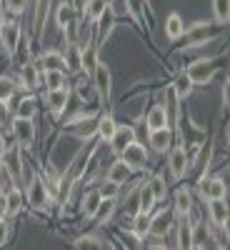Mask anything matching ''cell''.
Wrapping results in <instances>:
<instances>
[{
  "mask_svg": "<svg viewBox=\"0 0 230 250\" xmlns=\"http://www.w3.org/2000/svg\"><path fill=\"white\" fill-rule=\"evenodd\" d=\"M0 165L5 168V173L13 178V183L20 188V183L25 180V163H23V150L18 148V145H13V148H8L3 153V158H0Z\"/></svg>",
  "mask_w": 230,
  "mask_h": 250,
  "instance_id": "obj_1",
  "label": "cell"
},
{
  "mask_svg": "<svg viewBox=\"0 0 230 250\" xmlns=\"http://www.w3.org/2000/svg\"><path fill=\"white\" fill-rule=\"evenodd\" d=\"M20 38H23V28H20L18 20H5L3 25H0V48L3 53L13 60L18 48H20Z\"/></svg>",
  "mask_w": 230,
  "mask_h": 250,
  "instance_id": "obj_2",
  "label": "cell"
},
{
  "mask_svg": "<svg viewBox=\"0 0 230 250\" xmlns=\"http://www.w3.org/2000/svg\"><path fill=\"white\" fill-rule=\"evenodd\" d=\"M90 83H93V90L98 95V100L105 105L110 100V93H113V75H110V68L105 62H98L95 70L90 73Z\"/></svg>",
  "mask_w": 230,
  "mask_h": 250,
  "instance_id": "obj_3",
  "label": "cell"
},
{
  "mask_svg": "<svg viewBox=\"0 0 230 250\" xmlns=\"http://www.w3.org/2000/svg\"><path fill=\"white\" fill-rule=\"evenodd\" d=\"M218 73V65H215V58H203V60H195L193 65H188L185 75L190 78L193 85H208Z\"/></svg>",
  "mask_w": 230,
  "mask_h": 250,
  "instance_id": "obj_4",
  "label": "cell"
},
{
  "mask_svg": "<svg viewBox=\"0 0 230 250\" xmlns=\"http://www.w3.org/2000/svg\"><path fill=\"white\" fill-rule=\"evenodd\" d=\"M10 133H13V138H15V145L20 150H28V148H33V143H35V123L33 120H28V118H13V123H10Z\"/></svg>",
  "mask_w": 230,
  "mask_h": 250,
  "instance_id": "obj_5",
  "label": "cell"
},
{
  "mask_svg": "<svg viewBox=\"0 0 230 250\" xmlns=\"http://www.w3.org/2000/svg\"><path fill=\"white\" fill-rule=\"evenodd\" d=\"M220 35V30H213V23H195L193 28L185 30V48H200V45H208Z\"/></svg>",
  "mask_w": 230,
  "mask_h": 250,
  "instance_id": "obj_6",
  "label": "cell"
},
{
  "mask_svg": "<svg viewBox=\"0 0 230 250\" xmlns=\"http://www.w3.org/2000/svg\"><path fill=\"white\" fill-rule=\"evenodd\" d=\"M80 23V15L75 13V8L70 3H63L55 10V25L60 28V33H68V43H75V28Z\"/></svg>",
  "mask_w": 230,
  "mask_h": 250,
  "instance_id": "obj_7",
  "label": "cell"
},
{
  "mask_svg": "<svg viewBox=\"0 0 230 250\" xmlns=\"http://www.w3.org/2000/svg\"><path fill=\"white\" fill-rule=\"evenodd\" d=\"M28 205H33L35 210H48V205H50L48 185L38 173L30 175V183H28Z\"/></svg>",
  "mask_w": 230,
  "mask_h": 250,
  "instance_id": "obj_8",
  "label": "cell"
},
{
  "mask_svg": "<svg viewBox=\"0 0 230 250\" xmlns=\"http://www.w3.org/2000/svg\"><path fill=\"white\" fill-rule=\"evenodd\" d=\"M168 168L173 180H183L188 168H190V158H188V148L185 145H173L168 150Z\"/></svg>",
  "mask_w": 230,
  "mask_h": 250,
  "instance_id": "obj_9",
  "label": "cell"
},
{
  "mask_svg": "<svg viewBox=\"0 0 230 250\" xmlns=\"http://www.w3.org/2000/svg\"><path fill=\"white\" fill-rule=\"evenodd\" d=\"M120 160L128 165L130 170H145V165H148V148L135 140L125 150H120Z\"/></svg>",
  "mask_w": 230,
  "mask_h": 250,
  "instance_id": "obj_10",
  "label": "cell"
},
{
  "mask_svg": "<svg viewBox=\"0 0 230 250\" xmlns=\"http://www.w3.org/2000/svg\"><path fill=\"white\" fill-rule=\"evenodd\" d=\"M198 190L203 200H223L228 195V185L220 175H213V178H200Z\"/></svg>",
  "mask_w": 230,
  "mask_h": 250,
  "instance_id": "obj_11",
  "label": "cell"
},
{
  "mask_svg": "<svg viewBox=\"0 0 230 250\" xmlns=\"http://www.w3.org/2000/svg\"><path fill=\"white\" fill-rule=\"evenodd\" d=\"M68 103H70V85L45 93V105H48V110H50L53 118H60L63 113H65Z\"/></svg>",
  "mask_w": 230,
  "mask_h": 250,
  "instance_id": "obj_12",
  "label": "cell"
},
{
  "mask_svg": "<svg viewBox=\"0 0 230 250\" xmlns=\"http://www.w3.org/2000/svg\"><path fill=\"white\" fill-rule=\"evenodd\" d=\"M40 75H43V73H40V68H38L35 60L23 62V65H20V88L28 90V93L38 90L40 85H43V78H40Z\"/></svg>",
  "mask_w": 230,
  "mask_h": 250,
  "instance_id": "obj_13",
  "label": "cell"
},
{
  "mask_svg": "<svg viewBox=\"0 0 230 250\" xmlns=\"http://www.w3.org/2000/svg\"><path fill=\"white\" fill-rule=\"evenodd\" d=\"M173 140H175V130L173 128H160V130H150L148 133V143L155 153H168L173 148Z\"/></svg>",
  "mask_w": 230,
  "mask_h": 250,
  "instance_id": "obj_14",
  "label": "cell"
},
{
  "mask_svg": "<svg viewBox=\"0 0 230 250\" xmlns=\"http://www.w3.org/2000/svg\"><path fill=\"white\" fill-rule=\"evenodd\" d=\"M138 138H135V128L133 125H118L115 128V133H113V138L108 140L110 143V148H113V153H118L120 155V150H125L130 143H135Z\"/></svg>",
  "mask_w": 230,
  "mask_h": 250,
  "instance_id": "obj_15",
  "label": "cell"
},
{
  "mask_svg": "<svg viewBox=\"0 0 230 250\" xmlns=\"http://www.w3.org/2000/svg\"><path fill=\"white\" fill-rule=\"evenodd\" d=\"M3 203H5V208H3V218H15L20 210H23V205H25V198H23V193H20V188H10V190L3 195Z\"/></svg>",
  "mask_w": 230,
  "mask_h": 250,
  "instance_id": "obj_16",
  "label": "cell"
},
{
  "mask_svg": "<svg viewBox=\"0 0 230 250\" xmlns=\"http://www.w3.org/2000/svg\"><path fill=\"white\" fill-rule=\"evenodd\" d=\"M208 215H210V223L220 230H228V203L223 200H208Z\"/></svg>",
  "mask_w": 230,
  "mask_h": 250,
  "instance_id": "obj_17",
  "label": "cell"
},
{
  "mask_svg": "<svg viewBox=\"0 0 230 250\" xmlns=\"http://www.w3.org/2000/svg\"><path fill=\"white\" fill-rule=\"evenodd\" d=\"M100 203H103V195H100L98 188L88 190L85 195H83V200H80V215L85 220H93L95 213H98V208H100Z\"/></svg>",
  "mask_w": 230,
  "mask_h": 250,
  "instance_id": "obj_18",
  "label": "cell"
},
{
  "mask_svg": "<svg viewBox=\"0 0 230 250\" xmlns=\"http://www.w3.org/2000/svg\"><path fill=\"white\" fill-rule=\"evenodd\" d=\"M170 213H165V210H160V213H155L153 218H150V225H148V235H153V238H165L170 233Z\"/></svg>",
  "mask_w": 230,
  "mask_h": 250,
  "instance_id": "obj_19",
  "label": "cell"
},
{
  "mask_svg": "<svg viewBox=\"0 0 230 250\" xmlns=\"http://www.w3.org/2000/svg\"><path fill=\"white\" fill-rule=\"evenodd\" d=\"M63 68H65V73H83L80 45H78V43H68L65 53H63Z\"/></svg>",
  "mask_w": 230,
  "mask_h": 250,
  "instance_id": "obj_20",
  "label": "cell"
},
{
  "mask_svg": "<svg viewBox=\"0 0 230 250\" xmlns=\"http://www.w3.org/2000/svg\"><path fill=\"white\" fill-rule=\"evenodd\" d=\"M165 115H168V123H170V128L175 130L178 128V123H180V100L175 98L173 88L165 90Z\"/></svg>",
  "mask_w": 230,
  "mask_h": 250,
  "instance_id": "obj_21",
  "label": "cell"
},
{
  "mask_svg": "<svg viewBox=\"0 0 230 250\" xmlns=\"http://www.w3.org/2000/svg\"><path fill=\"white\" fill-rule=\"evenodd\" d=\"M80 62H83V73H85V78H90V73L95 70V65L100 62L95 43H85V48H80Z\"/></svg>",
  "mask_w": 230,
  "mask_h": 250,
  "instance_id": "obj_22",
  "label": "cell"
},
{
  "mask_svg": "<svg viewBox=\"0 0 230 250\" xmlns=\"http://www.w3.org/2000/svg\"><path fill=\"white\" fill-rule=\"evenodd\" d=\"M145 125H148V133L150 130H160V128H170L168 123V115H165V108L163 105H153L145 115Z\"/></svg>",
  "mask_w": 230,
  "mask_h": 250,
  "instance_id": "obj_23",
  "label": "cell"
},
{
  "mask_svg": "<svg viewBox=\"0 0 230 250\" xmlns=\"http://www.w3.org/2000/svg\"><path fill=\"white\" fill-rule=\"evenodd\" d=\"M40 70H65L63 68V53L60 50H43L38 58Z\"/></svg>",
  "mask_w": 230,
  "mask_h": 250,
  "instance_id": "obj_24",
  "label": "cell"
},
{
  "mask_svg": "<svg viewBox=\"0 0 230 250\" xmlns=\"http://www.w3.org/2000/svg\"><path fill=\"white\" fill-rule=\"evenodd\" d=\"M178 250H195V245H193V223L188 218H180V223H178Z\"/></svg>",
  "mask_w": 230,
  "mask_h": 250,
  "instance_id": "obj_25",
  "label": "cell"
},
{
  "mask_svg": "<svg viewBox=\"0 0 230 250\" xmlns=\"http://www.w3.org/2000/svg\"><path fill=\"white\" fill-rule=\"evenodd\" d=\"M173 210L178 218H188L193 213V195L190 190H185V188H180V190L175 193V205H173Z\"/></svg>",
  "mask_w": 230,
  "mask_h": 250,
  "instance_id": "obj_26",
  "label": "cell"
},
{
  "mask_svg": "<svg viewBox=\"0 0 230 250\" xmlns=\"http://www.w3.org/2000/svg\"><path fill=\"white\" fill-rule=\"evenodd\" d=\"M130 175H133V170L128 168V165H125L120 158L110 165V168H108V180L110 183H115V185H125V183H128L130 180Z\"/></svg>",
  "mask_w": 230,
  "mask_h": 250,
  "instance_id": "obj_27",
  "label": "cell"
},
{
  "mask_svg": "<svg viewBox=\"0 0 230 250\" xmlns=\"http://www.w3.org/2000/svg\"><path fill=\"white\" fill-rule=\"evenodd\" d=\"M155 195L150 190V185L148 183H143L140 185V190H138V213H145V215H150L153 213V208H155Z\"/></svg>",
  "mask_w": 230,
  "mask_h": 250,
  "instance_id": "obj_28",
  "label": "cell"
},
{
  "mask_svg": "<svg viewBox=\"0 0 230 250\" xmlns=\"http://www.w3.org/2000/svg\"><path fill=\"white\" fill-rule=\"evenodd\" d=\"M50 3H53V0H35V15H33V30H35V35L43 33V25H45L48 13H50Z\"/></svg>",
  "mask_w": 230,
  "mask_h": 250,
  "instance_id": "obj_29",
  "label": "cell"
},
{
  "mask_svg": "<svg viewBox=\"0 0 230 250\" xmlns=\"http://www.w3.org/2000/svg\"><path fill=\"white\" fill-rule=\"evenodd\" d=\"M115 128H118V123H115V118H113L110 113H105V110H103V113L98 115V138L108 143V140L113 138Z\"/></svg>",
  "mask_w": 230,
  "mask_h": 250,
  "instance_id": "obj_30",
  "label": "cell"
},
{
  "mask_svg": "<svg viewBox=\"0 0 230 250\" xmlns=\"http://www.w3.org/2000/svg\"><path fill=\"white\" fill-rule=\"evenodd\" d=\"M43 75V83L48 90H58V88H65L68 85V73L65 70H40Z\"/></svg>",
  "mask_w": 230,
  "mask_h": 250,
  "instance_id": "obj_31",
  "label": "cell"
},
{
  "mask_svg": "<svg viewBox=\"0 0 230 250\" xmlns=\"http://www.w3.org/2000/svg\"><path fill=\"white\" fill-rule=\"evenodd\" d=\"M95 25H98V30H100V43H105V40L110 38V33H113V28H115V13H113L110 3H108L105 13L100 15V20H98Z\"/></svg>",
  "mask_w": 230,
  "mask_h": 250,
  "instance_id": "obj_32",
  "label": "cell"
},
{
  "mask_svg": "<svg viewBox=\"0 0 230 250\" xmlns=\"http://www.w3.org/2000/svg\"><path fill=\"white\" fill-rule=\"evenodd\" d=\"M73 250H105V243L100 240L98 233H85V235L75 238Z\"/></svg>",
  "mask_w": 230,
  "mask_h": 250,
  "instance_id": "obj_33",
  "label": "cell"
},
{
  "mask_svg": "<svg viewBox=\"0 0 230 250\" xmlns=\"http://www.w3.org/2000/svg\"><path fill=\"white\" fill-rule=\"evenodd\" d=\"M165 35H168V40H180L185 35V23L178 13H170L165 20Z\"/></svg>",
  "mask_w": 230,
  "mask_h": 250,
  "instance_id": "obj_34",
  "label": "cell"
},
{
  "mask_svg": "<svg viewBox=\"0 0 230 250\" xmlns=\"http://www.w3.org/2000/svg\"><path fill=\"white\" fill-rule=\"evenodd\" d=\"M108 3H110V0H88V3H85V10H83V18H85L88 23L95 25L98 20H100V15L105 13Z\"/></svg>",
  "mask_w": 230,
  "mask_h": 250,
  "instance_id": "obj_35",
  "label": "cell"
},
{
  "mask_svg": "<svg viewBox=\"0 0 230 250\" xmlns=\"http://www.w3.org/2000/svg\"><path fill=\"white\" fill-rule=\"evenodd\" d=\"M170 88H173L175 98H178V100L183 103L185 98H190V93H193V88H195V85H193V83H190V78H188L185 73H180V75L175 78V83H173Z\"/></svg>",
  "mask_w": 230,
  "mask_h": 250,
  "instance_id": "obj_36",
  "label": "cell"
},
{
  "mask_svg": "<svg viewBox=\"0 0 230 250\" xmlns=\"http://www.w3.org/2000/svg\"><path fill=\"white\" fill-rule=\"evenodd\" d=\"M213 18H215L218 28L228 25V20H230V0H213Z\"/></svg>",
  "mask_w": 230,
  "mask_h": 250,
  "instance_id": "obj_37",
  "label": "cell"
},
{
  "mask_svg": "<svg viewBox=\"0 0 230 250\" xmlns=\"http://www.w3.org/2000/svg\"><path fill=\"white\" fill-rule=\"evenodd\" d=\"M35 113H38V100H35L33 95H25L23 100L18 103V108H15V115H18V118H28V120H33Z\"/></svg>",
  "mask_w": 230,
  "mask_h": 250,
  "instance_id": "obj_38",
  "label": "cell"
},
{
  "mask_svg": "<svg viewBox=\"0 0 230 250\" xmlns=\"http://www.w3.org/2000/svg\"><path fill=\"white\" fill-rule=\"evenodd\" d=\"M15 90H18V83L13 78L0 75V105H8V103L15 98Z\"/></svg>",
  "mask_w": 230,
  "mask_h": 250,
  "instance_id": "obj_39",
  "label": "cell"
},
{
  "mask_svg": "<svg viewBox=\"0 0 230 250\" xmlns=\"http://www.w3.org/2000/svg\"><path fill=\"white\" fill-rule=\"evenodd\" d=\"M113 213H115V200H110V198H103V203H100V208H98V213H95V223L98 225H105L110 218H113Z\"/></svg>",
  "mask_w": 230,
  "mask_h": 250,
  "instance_id": "obj_40",
  "label": "cell"
},
{
  "mask_svg": "<svg viewBox=\"0 0 230 250\" xmlns=\"http://www.w3.org/2000/svg\"><path fill=\"white\" fill-rule=\"evenodd\" d=\"M148 225H150V215H145V213H135V218H133V233H135V238H145L148 235Z\"/></svg>",
  "mask_w": 230,
  "mask_h": 250,
  "instance_id": "obj_41",
  "label": "cell"
},
{
  "mask_svg": "<svg viewBox=\"0 0 230 250\" xmlns=\"http://www.w3.org/2000/svg\"><path fill=\"white\" fill-rule=\"evenodd\" d=\"M148 185H150L155 200H165V195H168V185H165V180H163L160 175H153V178L148 180Z\"/></svg>",
  "mask_w": 230,
  "mask_h": 250,
  "instance_id": "obj_42",
  "label": "cell"
},
{
  "mask_svg": "<svg viewBox=\"0 0 230 250\" xmlns=\"http://www.w3.org/2000/svg\"><path fill=\"white\" fill-rule=\"evenodd\" d=\"M3 5H5V13L23 15V13H25V5H28V0H3Z\"/></svg>",
  "mask_w": 230,
  "mask_h": 250,
  "instance_id": "obj_43",
  "label": "cell"
},
{
  "mask_svg": "<svg viewBox=\"0 0 230 250\" xmlns=\"http://www.w3.org/2000/svg\"><path fill=\"white\" fill-rule=\"evenodd\" d=\"M98 190H100V195H103V198H110V200H115V198H118V190H120V185H115V183L105 180V183H103V185L98 188Z\"/></svg>",
  "mask_w": 230,
  "mask_h": 250,
  "instance_id": "obj_44",
  "label": "cell"
},
{
  "mask_svg": "<svg viewBox=\"0 0 230 250\" xmlns=\"http://www.w3.org/2000/svg\"><path fill=\"white\" fill-rule=\"evenodd\" d=\"M8 238H10V223L8 218H0V248L8 243Z\"/></svg>",
  "mask_w": 230,
  "mask_h": 250,
  "instance_id": "obj_45",
  "label": "cell"
},
{
  "mask_svg": "<svg viewBox=\"0 0 230 250\" xmlns=\"http://www.w3.org/2000/svg\"><path fill=\"white\" fill-rule=\"evenodd\" d=\"M220 100H223V110H228V105H230V83H228V78H225V83H223Z\"/></svg>",
  "mask_w": 230,
  "mask_h": 250,
  "instance_id": "obj_46",
  "label": "cell"
},
{
  "mask_svg": "<svg viewBox=\"0 0 230 250\" xmlns=\"http://www.w3.org/2000/svg\"><path fill=\"white\" fill-rule=\"evenodd\" d=\"M85 3H88V0H70V5L75 8V13L83 18V10H85Z\"/></svg>",
  "mask_w": 230,
  "mask_h": 250,
  "instance_id": "obj_47",
  "label": "cell"
},
{
  "mask_svg": "<svg viewBox=\"0 0 230 250\" xmlns=\"http://www.w3.org/2000/svg\"><path fill=\"white\" fill-rule=\"evenodd\" d=\"M8 148H10V145L5 143V138H3V135H0V158H3V153H5Z\"/></svg>",
  "mask_w": 230,
  "mask_h": 250,
  "instance_id": "obj_48",
  "label": "cell"
},
{
  "mask_svg": "<svg viewBox=\"0 0 230 250\" xmlns=\"http://www.w3.org/2000/svg\"><path fill=\"white\" fill-rule=\"evenodd\" d=\"M5 20H8V18H5V5H3V3H0V25H3V23H5Z\"/></svg>",
  "mask_w": 230,
  "mask_h": 250,
  "instance_id": "obj_49",
  "label": "cell"
},
{
  "mask_svg": "<svg viewBox=\"0 0 230 250\" xmlns=\"http://www.w3.org/2000/svg\"><path fill=\"white\" fill-rule=\"evenodd\" d=\"M150 250H170L168 245H150Z\"/></svg>",
  "mask_w": 230,
  "mask_h": 250,
  "instance_id": "obj_50",
  "label": "cell"
}]
</instances>
